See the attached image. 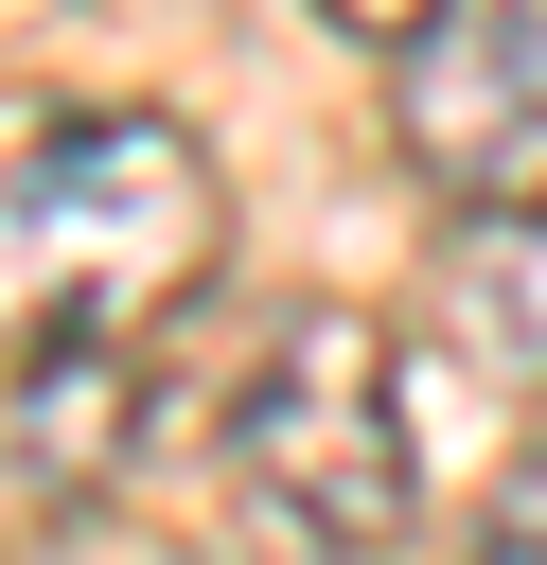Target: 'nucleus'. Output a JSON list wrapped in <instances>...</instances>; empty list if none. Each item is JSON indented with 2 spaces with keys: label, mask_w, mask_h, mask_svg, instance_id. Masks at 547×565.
<instances>
[{
  "label": "nucleus",
  "mask_w": 547,
  "mask_h": 565,
  "mask_svg": "<svg viewBox=\"0 0 547 565\" xmlns=\"http://www.w3.org/2000/svg\"><path fill=\"white\" fill-rule=\"evenodd\" d=\"M212 247H229V194H212L194 124L0 88V353L159 335L212 282Z\"/></svg>",
  "instance_id": "nucleus-1"
},
{
  "label": "nucleus",
  "mask_w": 547,
  "mask_h": 565,
  "mask_svg": "<svg viewBox=\"0 0 547 565\" xmlns=\"http://www.w3.org/2000/svg\"><path fill=\"white\" fill-rule=\"evenodd\" d=\"M229 477L300 565H371L406 530L423 477H406V371H388L371 300H282L265 318V353L229 388Z\"/></svg>",
  "instance_id": "nucleus-2"
},
{
  "label": "nucleus",
  "mask_w": 547,
  "mask_h": 565,
  "mask_svg": "<svg viewBox=\"0 0 547 565\" xmlns=\"http://www.w3.org/2000/svg\"><path fill=\"white\" fill-rule=\"evenodd\" d=\"M388 124L459 212H547V0H441L388 53Z\"/></svg>",
  "instance_id": "nucleus-3"
},
{
  "label": "nucleus",
  "mask_w": 547,
  "mask_h": 565,
  "mask_svg": "<svg viewBox=\"0 0 547 565\" xmlns=\"http://www.w3.org/2000/svg\"><path fill=\"white\" fill-rule=\"evenodd\" d=\"M124 441H141V335L18 353V477H35V494H106Z\"/></svg>",
  "instance_id": "nucleus-4"
},
{
  "label": "nucleus",
  "mask_w": 547,
  "mask_h": 565,
  "mask_svg": "<svg viewBox=\"0 0 547 565\" xmlns=\"http://www.w3.org/2000/svg\"><path fill=\"white\" fill-rule=\"evenodd\" d=\"M441 335L512 388H547V212H476L441 247Z\"/></svg>",
  "instance_id": "nucleus-5"
},
{
  "label": "nucleus",
  "mask_w": 547,
  "mask_h": 565,
  "mask_svg": "<svg viewBox=\"0 0 547 565\" xmlns=\"http://www.w3.org/2000/svg\"><path fill=\"white\" fill-rule=\"evenodd\" d=\"M476 565H547V441L494 477V512H476Z\"/></svg>",
  "instance_id": "nucleus-6"
},
{
  "label": "nucleus",
  "mask_w": 547,
  "mask_h": 565,
  "mask_svg": "<svg viewBox=\"0 0 547 565\" xmlns=\"http://www.w3.org/2000/svg\"><path fill=\"white\" fill-rule=\"evenodd\" d=\"M318 18H335V35H371V53H406V35L441 18V0H318Z\"/></svg>",
  "instance_id": "nucleus-7"
}]
</instances>
